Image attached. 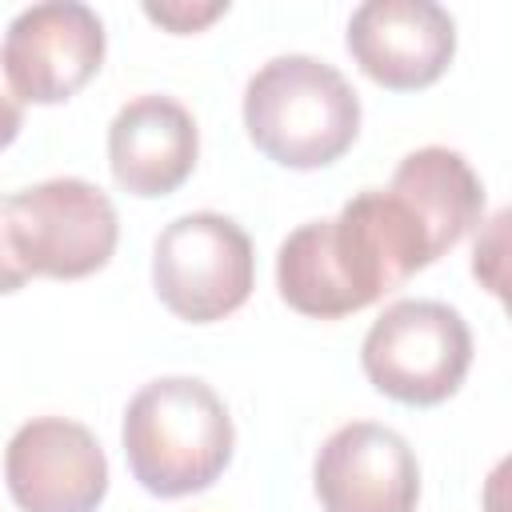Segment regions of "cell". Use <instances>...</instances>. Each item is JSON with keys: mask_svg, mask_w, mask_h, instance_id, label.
Here are the masks:
<instances>
[{"mask_svg": "<svg viewBox=\"0 0 512 512\" xmlns=\"http://www.w3.org/2000/svg\"><path fill=\"white\" fill-rule=\"evenodd\" d=\"M360 368L388 400L436 408L460 392L472 368V332L444 300H396L372 320Z\"/></svg>", "mask_w": 512, "mask_h": 512, "instance_id": "277c9868", "label": "cell"}, {"mask_svg": "<svg viewBox=\"0 0 512 512\" xmlns=\"http://www.w3.org/2000/svg\"><path fill=\"white\" fill-rule=\"evenodd\" d=\"M104 64V20L80 0H48L12 16L0 68L20 104H64Z\"/></svg>", "mask_w": 512, "mask_h": 512, "instance_id": "52a82bcc", "label": "cell"}, {"mask_svg": "<svg viewBox=\"0 0 512 512\" xmlns=\"http://www.w3.org/2000/svg\"><path fill=\"white\" fill-rule=\"evenodd\" d=\"M356 68L388 92L436 84L456 56V20L432 0H368L348 20Z\"/></svg>", "mask_w": 512, "mask_h": 512, "instance_id": "30bf717a", "label": "cell"}, {"mask_svg": "<svg viewBox=\"0 0 512 512\" xmlns=\"http://www.w3.org/2000/svg\"><path fill=\"white\" fill-rule=\"evenodd\" d=\"M200 132L192 112L160 92L128 100L108 124L112 180L140 200L172 196L196 168Z\"/></svg>", "mask_w": 512, "mask_h": 512, "instance_id": "8fae6325", "label": "cell"}, {"mask_svg": "<svg viewBox=\"0 0 512 512\" xmlns=\"http://www.w3.org/2000/svg\"><path fill=\"white\" fill-rule=\"evenodd\" d=\"M312 488L324 512H416L420 464L400 432L352 420L320 444Z\"/></svg>", "mask_w": 512, "mask_h": 512, "instance_id": "9c48e42d", "label": "cell"}, {"mask_svg": "<svg viewBox=\"0 0 512 512\" xmlns=\"http://www.w3.org/2000/svg\"><path fill=\"white\" fill-rule=\"evenodd\" d=\"M24 284H28V268L20 264L16 244H12V228H8V196H0V296L20 292Z\"/></svg>", "mask_w": 512, "mask_h": 512, "instance_id": "5bb4252c", "label": "cell"}, {"mask_svg": "<svg viewBox=\"0 0 512 512\" xmlns=\"http://www.w3.org/2000/svg\"><path fill=\"white\" fill-rule=\"evenodd\" d=\"M4 480L20 512H96L108 496V456L80 420L36 416L12 432Z\"/></svg>", "mask_w": 512, "mask_h": 512, "instance_id": "ba28073f", "label": "cell"}, {"mask_svg": "<svg viewBox=\"0 0 512 512\" xmlns=\"http://www.w3.org/2000/svg\"><path fill=\"white\" fill-rule=\"evenodd\" d=\"M152 288L188 324H216L248 304L256 252L248 232L220 212H184L152 244Z\"/></svg>", "mask_w": 512, "mask_h": 512, "instance_id": "5b68a950", "label": "cell"}, {"mask_svg": "<svg viewBox=\"0 0 512 512\" xmlns=\"http://www.w3.org/2000/svg\"><path fill=\"white\" fill-rule=\"evenodd\" d=\"M436 264L424 224L388 188L356 192L336 220H308L276 252L280 300L312 320L352 316Z\"/></svg>", "mask_w": 512, "mask_h": 512, "instance_id": "6da1fadb", "label": "cell"}, {"mask_svg": "<svg viewBox=\"0 0 512 512\" xmlns=\"http://www.w3.org/2000/svg\"><path fill=\"white\" fill-rule=\"evenodd\" d=\"M248 140L280 168L336 164L360 136V96L328 60L288 52L260 64L244 88Z\"/></svg>", "mask_w": 512, "mask_h": 512, "instance_id": "3957f363", "label": "cell"}, {"mask_svg": "<svg viewBox=\"0 0 512 512\" xmlns=\"http://www.w3.org/2000/svg\"><path fill=\"white\" fill-rule=\"evenodd\" d=\"M120 444L132 480L160 500H176L224 476L236 432L212 384L196 376H160L128 400Z\"/></svg>", "mask_w": 512, "mask_h": 512, "instance_id": "7a4b0ae2", "label": "cell"}, {"mask_svg": "<svg viewBox=\"0 0 512 512\" xmlns=\"http://www.w3.org/2000/svg\"><path fill=\"white\" fill-rule=\"evenodd\" d=\"M20 128H24V104L16 100V92L8 88L4 68H0V152L20 136Z\"/></svg>", "mask_w": 512, "mask_h": 512, "instance_id": "9a60e30c", "label": "cell"}, {"mask_svg": "<svg viewBox=\"0 0 512 512\" xmlns=\"http://www.w3.org/2000/svg\"><path fill=\"white\" fill-rule=\"evenodd\" d=\"M8 228L28 276L84 280L100 272L120 240L116 204L80 176H52L8 196Z\"/></svg>", "mask_w": 512, "mask_h": 512, "instance_id": "8992f818", "label": "cell"}, {"mask_svg": "<svg viewBox=\"0 0 512 512\" xmlns=\"http://www.w3.org/2000/svg\"><path fill=\"white\" fill-rule=\"evenodd\" d=\"M388 192H396L412 216L424 224L432 256L440 260L448 248H456L480 220H484V184L472 172V164L444 144H428L408 152L396 172Z\"/></svg>", "mask_w": 512, "mask_h": 512, "instance_id": "7c38bea8", "label": "cell"}, {"mask_svg": "<svg viewBox=\"0 0 512 512\" xmlns=\"http://www.w3.org/2000/svg\"><path fill=\"white\" fill-rule=\"evenodd\" d=\"M224 12H228V0H216V4H180V0H172V4H144V16L152 24L176 32V36L200 32V28H208Z\"/></svg>", "mask_w": 512, "mask_h": 512, "instance_id": "4fadbf2b", "label": "cell"}]
</instances>
